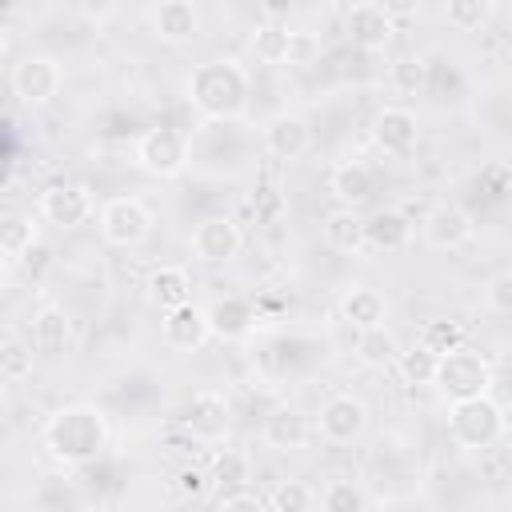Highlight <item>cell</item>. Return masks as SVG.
Returning a JSON list of instances; mask_svg holds the SVG:
<instances>
[{
    "label": "cell",
    "instance_id": "cell-1",
    "mask_svg": "<svg viewBox=\"0 0 512 512\" xmlns=\"http://www.w3.org/2000/svg\"><path fill=\"white\" fill-rule=\"evenodd\" d=\"M104 444H108V416L92 404H68L44 424V448L64 468L96 460Z\"/></svg>",
    "mask_w": 512,
    "mask_h": 512
},
{
    "label": "cell",
    "instance_id": "cell-2",
    "mask_svg": "<svg viewBox=\"0 0 512 512\" xmlns=\"http://www.w3.org/2000/svg\"><path fill=\"white\" fill-rule=\"evenodd\" d=\"M252 80L240 60H208L188 76V104L208 120H236L248 108Z\"/></svg>",
    "mask_w": 512,
    "mask_h": 512
},
{
    "label": "cell",
    "instance_id": "cell-3",
    "mask_svg": "<svg viewBox=\"0 0 512 512\" xmlns=\"http://www.w3.org/2000/svg\"><path fill=\"white\" fill-rule=\"evenodd\" d=\"M448 432L460 448H492L504 440L508 432V416L504 408L484 392V396H468V400H452L448 408Z\"/></svg>",
    "mask_w": 512,
    "mask_h": 512
},
{
    "label": "cell",
    "instance_id": "cell-4",
    "mask_svg": "<svg viewBox=\"0 0 512 512\" xmlns=\"http://www.w3.org/2000/svg\"><path fill=\"white\" fill-rule=\"evenodd\" d=\"M432 388L444 392L448 400H468V396H484L492 388V368L476 348H452L444 356H436V376Z\"/></svg>",
    "mask_w": 512,
    "mask_h": 512
},
{
    "label": "cell",
    "instance_id": "cell-5",
    "mask_svg": "<svg viewBox=\"0 0 512 512\" xmlns=\"http://www.w3.org/2000/svg\"><path fill=\"white\" fill-rule=\"evenodd\" d=\"M188 160H192L188 136L176 132V128H168V124L148 128V132L136 140V164H140L148 176H156V180L180 176V172L188 168Z\"/></svg>",
    "mask_w": 512,
    "mask_h": 512
},
{
    "label": "cell",
    "instance_id": "cell-6",
    "mask_svg": "<svg viewBox=\"0 0 512 512\" xmlns=\"http://www.w3.org/2000/svg\"><path fill=\"white\" fill-rule=\"evenodd\" d=\"M152 208L140 196H112L100 208V236L112 248H136L152 236Z\"/></svg>",
    "mask_w": 512,
    "mask_h": 512
},
{
    "label": "cell",
    "instance_id": "cell-7",
    "mask_svg": "<svg viewBox=\"0 0 512 512\" xmlns=\"http://www.w3.org/2000/svg\"><path fill=\"white\" fill-rule=\"evenodd\" d=\"M12 96L28 108H40V104H52L64 88V68L56 56H24L20 64H12Z\"/></svg>",
    "mask_w": 512,
    "mask_h": 512
},
{
    "label": "cell",
    "instance_id": "cell-8",
    "mask_svg": "<svg viewBox=\"0 0 512 512\" xmlns=\"http://www.w3.org/2000/svg\"><path fill=\"white\" fill-rule=\"evenodd\" d=\"M368 428V404L352 392H332L324 404H320V416H316V432L320 440L328 444H352L360 432Z\"/></svg>",
    "mask_w": 512,
    "mask_h": 512
},
{
    "label": "cell",
    "instance_id": "cell-9",
    "mask_svg": "<svg viewBox=\"0 0 512 512\" xmlns=\"http://www.w3.org/2000/svg\"><path fill=\"white\" fill-rule=\"evenodd\" d=\"M344 32H348V40H352L356 48H364V52H384V48L392 44V36H396V20H392V12H388L384 4H376V0H352L348 12H344Z\"/></svg>",
    "mask_w": 512,
    "mask_h": 512
},
{
    "label": "cell",
    "instance_id": "cell-10",
    "mask_svg": "<svg viewBox=\"0 0 512 512\" xmlns=\"http://www.w3.org/2000/svg\"><path fill=\"white\" fill-rule=\"evenodd\" d=\"M372 144H376L384 156H392V160L412 156L416 144H420V120H416V112L404 108V104L380 108L376 120H372Z\"/></svg>",
    "mask_w": 512,
    "mask_h": 512
},
{
    "label": "cell",
    "instance_id": "cell-11",
    "mask_svg": "<svg viewBox=\"0 0 512 512\" xmlns=\"http://www.w3.org/2000/svg\"><path fill=\"white\" fill-rule=\"evenodd\" d=\"M240 248H244V232L232 216H204L188 236V252L204 264H224Z\"/></svg>",
    "mask_w": 512,
    "mask_h": 512
},
{
    "label": "cell",
    "instance_id": "cell-12",
    "mask_svg": "<svg viewBox=\"0 0 512 512\" xmlns=\"http://www.w3.org/2000/svg\"><path fill=\"white\" fill-rule=\"evenodd\" d=\"M228 424H232V408H228V396L216 392V388H200L192 400H188V412H184V428L196 444H220L228 436Z\"/></svg>",
    "mask_w": 512,
    "mask_h": 512
},
{
    "label": "cell",
    "instance_id": "cell-13",
    "mask_svg": "<svg viewBox=\"0 0 512 512\" xmlns=\"http://www.w3.org/2000/svg\"><path fill=\"white\" fill-rule=\"evenodd\" d=\"M92 212H96V204H92V192L84 184H52V188L40 192V216L52 228L72 232V228L88 224Z\"/></svg>",
    "mask_w": 512,
    "mask_h": 512
},
{
    "label": "cell",
    "instance_id": "cell-14",
    "mask_svg": "<svg viewBox=\"0 0 512 512\" xmlns=\"http://www.w3.org/2000/svg\"><path fill=\"white\" fill-rule=\"evenodd\" d=\"M160 332H164V344L176 348V352H196V348H204V344L212 340L208 316H204V308L192 304V300H184V304H176V308H164Z\"/></svg>",
    "mask_w": 512,
    "mask_h": 512
},
{
    "label": "cell",
    "instance_id": "cell-15",
    "mask_svg": "<svg viewBox=\"0 0 512 512\" xmlns=\"http://www.w3.org/2000/svg\"><path fill=\"white\" fill-rule=\"evenodd\" d=\"M204 316H208V332H212L216 340H244V336L256 328V320H260L256 304H252L248 296H236V292L216 296V300L204 308Z\"/></svg>",
    "mask_w": 512,
    "mask_h": 512
},
{
    "label": "cell",
    "instance_id": "cell-16",
    "mask_svg": "<svg viewBox=\"0 0 512 512\" xmlns=\"http://www.w3.org/2000/svg\"><path fill=\"white\" fill-rule=\"evenodd\" d=\"M264 148L276 160H300L312 148V124L304 116H296V112H276L264 124Z\"/></svg>",
    "mask_w": 512,
    "mask_h": 512
},
{
    "label": "cell",
    "instance_id": "cell-17",
    "mask_svg": "<svg viewBox=\"0 0 512 512\" xmlns=\"http://www.w3.org/2000/svg\"><path fill=\"white\" fill-rule=\"evenodd\" d=\"M152 32L156 40L180 48V44H192L200 36V12L192 0H160L152 8Z\"/></svg>",
    "mask_w": 512,
    "mask_h": 512
},
{
    "label": "cell",
    "instance_id": "cell-18",
    "mask_svg": "<svg viewBox=\"0 0 512 512\" xmlns=\"http://www.w3.org/2000/svg\"><path fill=\"white\" fill-rule=\"evenodd\" d=\"M424 240L440 252H456L472 240V216L456 204H436L428 216H424Z\"/></svg>",
    "mask_w": 512,
    "mask_h": 512
},
{
    "label": "cell",
    "instance_id": "cell-19",
    "mask_svg": "<svg viewBox=\"0 0 512 512\" xmlns=\"http://www.w3.org/2000/svg\"><path fill=\"white\" fill-rule=\"evenodd\" d=\"M328 188H332V196L340 200V208H356V212H360V208L372 204V196H376V172H372L364 160H344V164L332 168Z\"/></svg>",
    "mask_w": 512,
    "mask_h": 512
},
{
    "label": "cell",
    "instance_id": "cell-20",
    "mask_svg": "<svg viewBox=\"0 0 512 512\" xmlns=\"http://www.w3.org/2000/svg\"><path fill=\"white\" fill-rule=\"evenodd\" d=\"M72 344V316L64 304H40L32 316V348L44 356H60Z\"/></svg>",
    "mask_w": 512,
    "mask_h": 512
},
{
    "label": "cell",
    "instance_id": "cell-21",
    "mask_svg": "<svg viewBox=\"0 0 512 512\" xmlns=\"http://www.w3.org/2000/svg\"><path fill=\"white\" fill-rule=\"evenodd\" d=\"M260 436H264V444H268L272 452H300V448L308 444L312 428H308V420H304L296 408L280 404V408H272V412L264 416Z\"/></svg>",
    "mask_w": 512,
    "mask_h": 512
},
{
    "label": "cell",
    "instance_id": "cell-22",
    "mask_svg": "<svg viewBox=\"0 0 512 512\" xmlns=\"http://www.w3.org/2000/svg\"><path fill=\"white\" fill-rule=\"evenodd\" d=\"M144 296L160 312L192 300V276H188V268H180V264H156L148 272V280H144Z\"/></svg>",
    "mask_w": 512,
    "mask_h": 512
},
{
    "label": "cell",
    "instance_id": "cell-23",
    "mask_svg": "<svg viewBox=\"0 0 512 512\" xmlns=\"http://www.w3.org/2000/svg\"><path fill=\"white\" fill-rule=\"evenodd\" d=\"M340 320L348 324V328H372V324H384V316H388V304H384V296L376 292V288H368V284H348L344 292H340Z\"/></svg>",
    "mask_w": 512,
    "mask_h": 512
},
{
    "label": "cell",
    "instance_id": "cell-24",
    "mask_svg": "<svg viewBox=\"0 0 512 512\" xmlns=\"http://www.w3.org/2000/svg\"><path fill=\"white\" fill-rule=\"evenodd\" d=\"M408 240H412V224L396 208H384L372 220H364V248L368 252H400V248H408Z\"/></svg>",
    "mask_w": 512,
    "mask_h": 512
},
{
    "label": "cell",
    "instance_id": "cell-25",
    "mask_svg": "<svg viewBox=\"0 0 512 512\" xmlns=\"http://www.w3.org/2000/svg\"><path fill=\"white\" fill-rule=\"evenodd\" d=\"M396 352H400V340L392 336V328L372 324V328H360V332H356V360H360L364 368L388 372V368L396 364Z\"/></svg>",
    "mask_w": 512,
    "mask_h": 512
},
{
    "label": "cell",
    "instance_id": "cell-26",
    "mask_svg": "<svg viewBox=\"0 0 512 512\" xmlns=\"http://www.w3.org/2000/svg\"><path fill=\"white\" fill-rule=\"evenodd\" d=\"M324 244L336 252H364V216L356 208H336L324 216Z\"/></svg>",
    "mask_w": 512,
    "mask_h": 512
},
{
    "label": "cell",
    "instance_id": "cell-27",
    "mask_svg": "<svg viewBox=\"0 0 512 512\" xmlns=\"http://www.w3.org/2000/svg\"><path fill=\"white\" fill-rule=\"evenodd\" d=\"M208 480H212L220 492H228V488H248V480H252V460H248V452H236V448L212 452V460H208Z\"/></svg>",
    "mask_w": 512,
    "mask_h": 512
},
{
    "label": "cell",
    "instance_id": "cell-28",
    "mask_svg": "<svg viewBox=\"0 0 512 512\" xmlns=\"http://www.w3.org/2000/svg\"><path fill=\"white\" fill-rule=\"evenodd\" d=\"M36 240H40V232H36V220L32 216H20V212L0 216V252L4 256L20 260Z\"/></svg>",
    "mask_w": 512,
    "mask_h": 512
},
{
    "label": "cell",
    "instance_id": "cell-29",
    "mask_svg": "<svg viewBox=\"0 0 512 512\" xmlns=\"http://www.w3.org/2000/svg\"><path fill=\"white\" fill-rule=\"evenodd\" d=\"M392 368L400 372L404 384H412V388H428L432 376H436V352H428L424 344H416V348H400Z\"/></svg>",
    "mask_w": 512,
    "mask_h": 512
},
{
    "label": "cell",
    "instance_id": "cell-30",
    "mask_svg": "<svg viewBox=\"0 0 512 512\" xmlns=\"http://www.w3.org/2000/svg\"><path fill=\"white\" fill-rule=\"evenodd\" d=\"M316 504L328 508V512H356V508H368L372 496H368L356 480H328V484L316 492Z\"/></svg>",
    "mask_w": 512,
    "mask_h": 512
},
{
    "label": "cell",
    "instance_id": "cell-31",
    "mask_svg": "<svg viewBox=\"0 0 512 512\" xmlns=\"http://www.w3.org/2000/svg\"><path fill=\"white\" fill-rule=\"evenodd\" d=\"M388 84L400 96H420L424 84H428V60L424 56H396L392 68H388Z\"/></svg>",
    "mask_w": 512,
    "mask_h": 512
},
{
    "label": "cell",
    "instance_id": "cell-32",
    "mask_svg": "<svg viewBox=\"0 0 512 512\" xmlns=\"http://www.w3.org/2000/svg\"><path fill=\"white\" fill-rule=\"evenodd\" d=\"M36 368V348L24 340H0V380H28Z\"/></svg>",
    "mask_w": 512,
    "mask_h": 512
},
{
    "label": "cell",
    "instance_id": "cell-33",
    "mask_svg": "<svg viewBox=\"0 0 512 512\" xmlns=\"http://www.w3.org/2000/svg\"><path fill=\"white\" fill-rule=\"evenodd\" d=\"M492 16V0H444V20L456 32H480Z\"/></svg>",
    "mask_w": 512,
    "mask_h": 512
},
{
    "label": "cell",
    "instance_id": "cell-34",
    "mask_svg": "<svg viewBox=\"0 0 512 512\" xmlns=\"http://www.w3.org/2000/svg\"><path fill=\"white\" fill-rule=\"evenodd\" d=\"M264 504L276 508V512H308V508H316V492H312L304 480H280V484L264 496Z\"/></svg>",
    "mask_w": 512,
    "mask_h": 512
},
{
    "label": "cell",
    "instance_id": "cell-35",
    "mask_svg": "<svg viewBox=\"0 0 512 512\" xmlns=\"http://www.w3.org/2000/svg\"><path fill=\"white\" fill-rule=\"evenodd\" d=\"M420 344H424L428 352L444 356V352H452V348L464 344V324H460V320H448V316L428 320V324L420 328Z\"/></svg>",
    "mask_w": 512,
    "mask_h": 512
},
{
    "label": "cell",
    "instance_id": "cell-36",
    "mask_svg": "<svg viewBox=\"0 0 512 512\" xmlns=\"http://www.w3.org/2000/svg\"><path fill=\"white\" fill-rule=\"evenodd\" d=\"M284 48H288V28L264 24V28L252 32V56L260 64H284Z\"/></svg>",
    "mask_w": 512,
    "mask_h": 512
},
{
    "label": "cell",
    "instance_id": "cell-37",
    "mask_svg": "<svg viewBox=\"0 0 512 512\" xmlns=\"http://www.w3.org/2000/svg\"><path fill=\"white\" fill-rule=\"evenodd\" d=\"M324 52L320 36L312 28H288V48H284V64H296V68H308L316 64Z\"/></svg>",
    "mask_w": 512,
    "mask_h": 512
},
{
    "label": "cell",
    "instance_id": "cell-38",
    "mask_svg": "<svg viewBox=\"0 0 512 512\" xmlns=\"http://www.w3.org/2000/svg\"><path fill=\"white\" fill-rule=\"evenodd\" d=\"M484 304L492 308V312H512V272H496L492 280H488V288H484Z\"/></svg>",
    "mask_w": 512,
    "mask_h": 512
},
{
    "label": "cell",
    "instance_id": "cell-39",
    "mask_svg": "<svg viewBox=\"0 0 512 512\" xmlns=\"http://www.w3.org/2000/svg\"><path fill=\"white\" fill-rule=\"evenodd\" d=\"M208 468H196V464H188V468H180L176 472V492L184 496V500H204V492H208Z\"/></svg>",
    "mask_w": 512,
    "mask_h": 512
},
{
    "label": "cell",
    "instance_id": "cell-40",
    "mask_svg": "<svg viewBox=\"0 0 512 512\" xmlns=\"http://www.w3.org/2000/svg\"><path fill=\"white\" fill-rule=\"evenodd\" d=\"M480 192H488V200H504L508 196V164L492 160L480 168Z\"/></svg>",
    "mask_w": 512,
    "mask_h": 512
},
{
    "label": "cell",
    "instance_id": "cell-41",
    "mask_svg": "<svg viewBox=\"0 0 512 512\" xmlns=\"http://www.w3.org/2000/svg\"><path fill=\"white\" fill-rule=\"evenodd\" d=\"M256 216L264 224H276L284 216V196L276 188H256Z\"/></svg>",
    "mask_w": 512,
    "mask_h": 512
},
{
    "label": "cell",
    "instance_id": "cell-42",
    "mask_svg": "<svg viewBox=\"0 0 512 512\" xmlns=\"http://www.w3.org/2000/svg\"><path fill=\"white\" fill-rule=\"evenodd\" d=\"M216 504L224 508V512H240V508H264V500L256 496V492H248V488H228V492H220L216 496Z\"/></svg>",
    "mask_w": 512,
    "mask_h": 512
},
{
    "label": "cell",
    "instance_id": "cell-43",
    "mask_svg": "<svg viewBox=\"0 0 512 512\" xmlns=\"http://www.w3.org/2000/svg\"><path fill=\"white\" fill-rule=\"evenodd\" d=\"M4 56H8V28L0 24V60H4Z\"/></svg>",
    "mask_w": 512,
    "mask_h": 512
},
{
    "label": "cell",
    "instance_id": "cell-44",
    "mask_svg": "<svg viewBox=\"0 0 512 512\" xmlns=\"http://www.w3.org/2000/svg\"><path fill=\"white\" fill-rule=\"evenodd\" d=\"M4 284H8V276H4V264H0V296H4Z\"/></svg>",
    "mask_w": 512,
    "mask_h": 512
},
{
    "label": "cell",
    "instance_id": "cell-45",
    "mask_svg": "<svg viewBox=\"0 0 512 512\" xmlns=\"http://www.w3.org/2000/svg\"><path fill=\"white\" fill-rule=\"evenodd\" d=\"M12 8V0H0V12H8Z\"/></svg>",
    "mask_w": 512,
    "mask_h": 512
},
{
    "label": "cell",
    "instance_id": "cell-46",
    "mask_svg": "<svg viewBox=\"0 0 512 512\" xmlns=\"http://www.w3.org/2000/svg\"><path fill=\"white\" fill-rule=\"evenodd\" d=\"M76 4H88V0H76Z\"/></svg>",
    "mask_w": 512,
    "mask_h": 512
}]
</instances>
